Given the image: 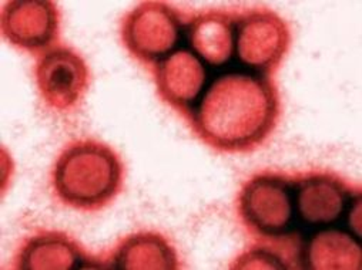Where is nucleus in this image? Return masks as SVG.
I'll use <instances>...</instances> for the list:
<instances>
[{
    "mask_svg": "<svg viewBox=\"0 0 362 270\" xmlns=\"http://www.w3.org/2000/svg\"><path fill=\"white\" fill-rule=\"evenodd\" d=\"M280 118L281 97L273 77L237 67L211 77L186 121L211 149L248 154L269 140Z\"/></svg>",
    "mask_w": 362,
    "mask_h": 270,
    "instance_id": "nucleus-1",
    "label": "nucleus"
},
{
    "mask_svg": "<svg viewBox=\"0 0 362 270\" xmlns=\"http://www.w3.org/2000/svg\"><path fill=\"white\" fill-rule=\"evenodd\" d=\"M124 164L107 144L84 138L69 142L56 158L50 187L56 200L80 212H99L122 192Z\"/></svg>",
    "mask_w": 362,
    "mask_h": 270,
    "instance_id": "nucleus-2",
    "label": "nucleus"
},
{
    "mask_svg": "<svg viewBox=\"0 0 362 270\" xmlns=\"http://www.w3.org/2000/svg\"><path fill=\"white\" fill-rule=\"evenodd\" d=\"M237 215L248 235L261 242H298L294 176L279 171L250 176L237 197Z\"/></svg>",
    "mask_w": 362,
    "mask_h": 270,
    "instance_id": "nucleus-3",
    "label": "nucleus"
},
{
    "mask_svg": "<svg viewBox=\"0 0 362 270\" xmlns=\"http://www.w3.org/2000/svg\"><path fill=\"white\" fill-rule=\"evenodd\" d=\"M187 18L165 2L139 4L122 20L120 39L129 54L153 67L185 43Z\"/></svg>",
    "mask_w": 362,
    "mask_h": 270,
    "instance_id": "nucleus-4",
    "label": "nucleus"
},
{
    "mask_svg": "<svg viewBox=\"0 0 362 270\" xmlns=\"http://www.w3.org/2000/svg\"><path fill=\"white\" fill-rule=\"evenodd\" d=\"M294 201L298 232L339 226L361 201V187L331 171L300 172L294 176Z\"/></svg>",
    "mask_w": 362,
    "mask_h": 270,
    "instance_id": "nucleus-5",
    "label": "nucleus"
},
{
    "mask_svg": "<svg viewBox=\"0 0 362 270\" xmlns=\"http://www.w3.org/2000/svg\"><path fill=\"white\" fill-rule=\"evenodd\" d=\"M293 33L284 18L269 9L235 13L234 61L240 68L273 77L291 49Z\"/></svg>",
    "mask_w": 362,
    "mask_h": 270,
    "instance_id": "nucleus-6",
    "label": "nucleus"
},
{
    "mask_svg": "<svg viewBox=\"0 0 362 270\" xmlns=\"http://www.w3.org/2000/svg\"><path fill=\"white\" fill-rule=\"evenodd\" d=\"M90 68L74 49L57 44L37 57L35 81L42 102L53 111L69 113L84 100L90 87Z\"/></svg>",
    "mask_w": 362,
    "mask_h": 270,
    "instance_id": "nucleus-7",
    "label": "nucleus"
},
{
    "mask_svg": "<svg viewBox=\"0 0 362 270\" xmlns=\"http://www.w3.org/2000/svg\"><path fill=\"white\" fill-rule=\"evenodd\" d=\"M151 74L158 99L185 120L211 80L210 68L187 46L178 47L153 66Z\"/></svg>",
    "mask_w": 362,
    "mask_h": 270,
    "instance_id": "nucleus-8",
    "label": "nucleus"
},
{
    "mask_svg": "<svg viewBox=\"0 0 362 270\" xmlns=\"http://www.w3.org/2000/svg\"><path fill=\"white\" fill-rule=\"evenodd\" d=\"M0 29L13 47L42 54L59 42L62 13L52 0H11L0 13Z\"/></svg>",
    "mask_w": 362,
    "mask_h": 270,
    "instance_id": "nucleus-9",
    "label": "nucleus"
},
{
    "mask_svg": "<svg viewBox=\"0 0 362 270\" xmlns=\"http://www.w3.org/2000/svg\"><path fill=\"white\" fill-rule=\"evenodd\" d=\"M13 267L18 270L103 269V262L90 256L69 233L42 229L22 242L13 257Z\"/></svg>",
    "mask_w": 362,
    "mask_h": 270,
    "instance_id": "nucleus-10",
    "label": "nucleus"
},
{
    "mask_svg": "<svg viewBox=\"0 0 362 270\" xmlns=\"http://www.w3.org/2000/svg\"><path fill=\"white\" fill-rule=\"evenodd\" d=\"M235 13L207 11L187 18L185 43L209 68L234 61Z\"/></svg>",
    "mask_w": 362,
    "mask_h": 270,
    "instance_id": "nucleus-11",
    "label": "nucleus"
},
{
    "mask_svg": "<svg viewBox=\"0 0 362 270\" xmlns=\"http://www.w3.org/2000/svg\"><path fill=\"white\" fill-rule=\"evenodd\" d=\"M359 236L338 226L310 232L298 242V269H361Z\"/></svg>",
    "mask_w": 362,
    "mask_h": 270,
    "instance_id": "nucleus-12",
    "label": "nucleus"
},
{
    "mask_svg": "<svg viewBox=\"0 0 362 270\" xmlns=\"http://www.w3.org/2000/svg\"><path fill=\"white\" fill-rule=\"evenodd\" d=\"M103 269L175 270L180 257L170 240L154 231H140L123 238L105 257Z\"/></svg>",
    "mask_w": 362,
    "mask_h": 270,
    "instance_id": "nucleus-13",
    "label": "nucleus"
},
{
    "mask_svg": "<svg viewBox=\"0 0 362 270\" xmlns=\"http://www.w3.org/2000/svg\"><path fill=\"white\" fill-rule=\"evenodd\" d=\"M283 245L286 243L259 242L240 253L230 264V269H293L294 264L291 262H297V254L294 250L283 252Z\"/></svg>",
    "mask_w": 362,
    "mask_h": 270,
    "instance_id": "nucleus-14",
    "label": "nucleus"
}]
</instances>
